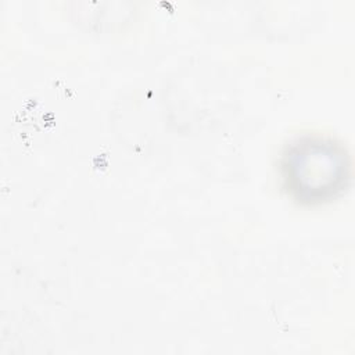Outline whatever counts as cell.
Returning <instances> with one entry per match:
<instances>
[{
    "mask_svg": "<svg viewBox=\"0 0 355 355\" xmlns=\"http://www.w3.org/2000/svg\"><path fill=\"white\" fill-rule=\"evenodd\" d=\"M280 178L287 194L302 205H320L343 194L351 179L345 147L319 133L294 137L282 151Z\"/></svg>",
    "mask_w": 355,
    "mask_h": 355,
    "instance_id": "cell-1",
    "label": "cell"
}]
</instances>
